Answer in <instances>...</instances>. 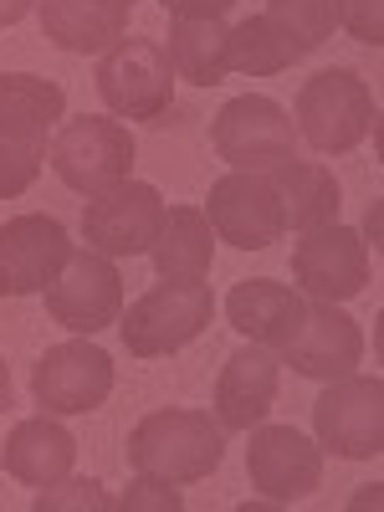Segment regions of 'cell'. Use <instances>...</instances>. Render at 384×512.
I'll return each instance as SVG.
<instances>
[{"label": "cell", "instance_id": "23", "mask_svg": "<svg viewBox=\"0 0 384 512\" xmlns=\"http://www.w3.org/2000/svg\"><path fill=\"white\" fill-rule=\"evenodd\" d=\"M226 36H231V26H221V21H185V16H175L164 52H169V62H175V72L185 82H195V88H216V82L231 72Z\"/></svg>", "mask_w": 384, "mask_h": 512}, {"label": "cell", "instance_id": "21", "mask_svg": "<svg viewBox=\"0 0 384 512\" xmlns=\"http://www.w3.org/2000/svg\"><path fill=\"white\" fill-rule=\"evenodd\" d=\"M272 185H277V200H282V226L292 231H313V226H328L338 221V180L328 175L323 164H303V159H282L277 169H267Z\"/></svg>", "mask_w": 384, "mask_h": 512}, {"label": "cell", "instance_id": "14", "mask_svg": "<svg viewBox=\"0 0 384 512\" xmlns=\"http://www.w3.org/2000/svg\"><path fill=\"white\" fill-rule=\"evenodd\" d=\"M67 231L52 216H16L0 226V297L47 292L67 267Z\"/></svg>", "mask_w": 384, "mask_h": 512}, {"label": "cell", "instance_id": "6", "mask_svg": "<svg viewBox=\"0 0 384 512\" xmlns=\"http://www.w3.org/2000/svg\"><path fill=\"white\" fill-rule=\"evenodd\" d=\"M313 431L318 446L344 456V461H369L384 451V384L369 374H344L333 379L313 405Z\"/></svg>", "mask_w": 384, "mask_h": 512}, {"label": "cell", "instance_id": "17", "mask_svg": "<svg viewBox=\"0 0 384 512\" xmlns=\"http://www.w3.org/2000/svg\"><path fill=\"white\" fill-rule=\"evenodd\" d=\"M277 400V359L272 349L251 344V349H236L216 379V420L226 431H251L262 425L267 410Z\"/></svg>", "mask_w": 384, "mask_h": 512}, {"label": "cell", "instance_id": "3", "mask_svg": "<svg viewBox=\"0 0 384 512\" xmlns=\"http://www.w3.org/2000/svg\"><path fill=\"white\" fill-rule=\"evenodd\" d=\"M98 93L113 118L149 123L175 103V62H169L164 41L154 36H118L98 57Z\"/></svg>", "mask_w": 384, "mask_h": 512}, {"label": "cell", "instance_id": "13", "mask_svg": "<svg viewBox=\"0 0 384 512\" xmlns=\"http://www.w3.org/2000/svg\"><path fill=\"white\" fill-rule=\"evenodd\" d=\"M251 446H246V472L251 487L267 502H303L308 492H318L323 477V446L308 441L292 425H251Z\"/></svg>", "mask_w": 384, "mask_h": 512}, {"label": "cell", "instance_id": "11", "mask_svg": "<svg viewBox=\"0 0 384 512\" xmlns=\"http://www.w3.org/2000/svg\"><path fill=\"white\" fill-rule=\"evenodd\" d=\"M113 390V359L108 349H98L93 338H72V344H57L36 359L31 369V395L41 410L52 415H82L98 410Z\"/></svg>", "mask_w": 384, "mask_h": 512}, {"label": "cell", "instance_id": "8", "mask_svg": "<svg viewBox=\"0 0 384 512\" xmlns=\"http://www.w3.org/2000/svg\"><path fill=\"white\" fill-rule=\"evenodd\" d=\"M210 144L216 154L236 169H277L282 159L297 154V128L287 118L282 103L262 98V93H246V98H231L221 113H216V128H210Z\"/></svg>", "mask_w": 384, "mask_h": 512}, {"label": "cell", "instance_id": "32", "mask_svg": "<svg viewBox=\"0 0 384 512\" xmlns=\"http://www.w3.org/2000/svg\"><path fill=\"white\" fill-rule=\"evenodd\" d=\"M11 405V369H6V359H0V410Z\"/></svg>", "mask_w": 384, "mask_h": 512}, {"label": "cell", "instance_id": "27", "mask_svg": "<svg viewBox=\"0 0 384 512\" xmlns=\"http://www.w3.org/2000/svg\"><path fill=\"white\" fill-rule=\"evenodd\" d=\"M62 507L108 512V507H118V502L108 497V487H103V482H67V487H57V492L41 487V492H36V502H31V512H62Z\"/></svg>", "mask_w": 384, "mask_h": 512}, {"label": "cell", "instance_id": "1", "mask_svg": "<svg viewBox=\"0 0 384 512\" xmlns=\"http://www.w3.org/2000/svg\"><path fill=\"white\" fill-rule=\"evenodd\" d=\"M226 456V425L210 420L205 410H154L128 436V466L139 477H159L169 487L205 482Z\"/></svg>", "mask_w": 384, "mask_h": 512}, {"label": "cell", "instance_id": "28", "mask_svg": "<svg viewBox=\"0 0 384 512\" xmlns=\"http://www.w3.org/2000/svg\"><path fill=\"white\" fill-rule=\"evenodd\" d=\"M118 507H123V512H180L185 497L169 487V482H159V477H139V482L123 487Z\"/></svg>", "mask_w": 384, "mask_h": 512}, {"label": "cell", "instance_id": "2", "mask_svg": "<svg viewBox=\"0 0 384 512\" xmlns=\"http://www.w3.org/2000/svg\"><path fill=\"white\" fill-rule=\"evenodd\" d=\"M210 313H216V297H210L205 277H195V282L159 277V287H149L139 303H128L118 313L123 349L134 359L180 354L185 344H195V338L210 328Z\"/></svg>", "mask_w": 384, "mask_h": 512}, {"label": "cell", "instance_id": "12", "mask_svg": "<svg viewBox=\"0 0 384 512\" xmlns=\"http://www.w3.org/2000/svg\"><path fill=\"white\" fill-rule=\"evenodd\" d=\"M47 313L72 328V333H98V328H113L118 313H123V277L113 267V256H98V251H72L67 267L57 272V282L47 287Z\"/></svg>", "mask_w": 384, "mask_h": 512}, {"label": "cell", "instance_id": "16", "mask_svg": "<svg viewBox=\"0 0 384 512\" xmlns=\"http://www.w3.org/2000/svg\"><path fill=\"white\" fill-rule=\"evenodd\" d=\"M303 292L287 287V282H272V277H251V282H236L231 297H226V318L241 338L262 349H287V338L303 328Z\"/></svg>", "mask_w": 384, "mask_h": 512}, {"label": "cell", "instance_id": "31", "mask_svg": "<svg viewBox=\"0 0 384 512\" xmlns=\"http://www.w3.org/2000/svg\"><path fill=\"white\" fill-rule=\"evenodd\" d=\"M31 6H36V0H0V26H16Z\"/></svg>", "mask_w": 384, "mask_h": 512}, {"label": "cell", "instance_id": "19", "mask_svg": "<svg viewBox=\"0 0 384 512\" xmlns=\"http://www.w3.org/2000/svg\"><path fill=\"white\" fill-rule=\"evenodd\" d=\"M77 461V441L67 425L36 415V420H21L11 441H6V472L26 487H57Z\"/></svg>", "mask_w": 384, "mask_h": 512}, {"label": "cell", "instance_id": "20", "mask_svg": "<svg viewBox=\"0 0 384 512\" xmlns=\"http://www.w3.org/2000/svg\"><path fill=\"white\" fill-rule=\"evenodd\" d=\"M149 262L159 277H175V282H195L210 272L216 262V231H210L205 210L195 205H169L164 221H159V236L149 246Z\"/></svg>", "mask_w": 384, "mask_h": 512}, {"label": "cell", "instance_id": "18", "mask_svg": "<svg viewBox=\"0 0 384 512\" xmlns=\"http://www.w3.org/2000/svg\"><path fill=\"white\" fill-rule=\"evenodd\" d=\"M41 6V31L47 41H57L62 52H108L128 26L134 6H108V0H36Z\"/></svg>", "mask_w": 384, "mask_h": 512}, {"label": "cell", "instance_id": "4", "mask_svg": "<svg viewBox=\"0 0 384 512\" xmlns=\"http://www.w3.org/2000/svg\"><path fill=\"white\" fill-rule=\"evenodd\" d=\"M379 118V103L369 93V82H359L349 67H328L318 77L303 82L297 93V113H292V128L303 134L313 149L323 154H344L354 149Z\"/></svg>", "mask_w": 384, "mask_h": 512}, {"label": "cell", "instance_id": "5", "mask_svg": "<svg viewBox=\"0 0 384 512\" xmlns=\"http://www.w3.org/2000/svg\"><path fill=\"white\" fill-rule=\"evenodd\" d=\"M52 169L67 190L98 195V190L128 180V169H134V134L113 113H82V118L62 123V134L52 144Z\"/></svg>", "mask_w": 384, "mask_h": 512}, {"label": "cell", "instance_id": "24", "mask_svg": "<svg viewBox=\"0 0 384 512\" xmlns=\"http://www.w3.org/2000/svg\"><path fill=\"white\" fill-rule=\"evenodd\" d=\"M226 52H231V72H246V77H272V72H287L292 62H303V47L272 16H246L241 26H231Z\"/></svg>", "mask_w": 384, "mask_h": 512}, {"label": "cell", "instance_id": "30", "mask_svg": "<svg viewBox=\"0 0 384 512\" xmlns=\"http://www.w3.org/2000/svg\"><path fill=\"white\" fill-rule=\"evenodd\" d=\"M236 0H164L169 16H185V21H221Z\"/></svg>", "mask_w": 384, "mask_h": 512}, {"label": "cell", "instance_id": "9", "mask_svg": "<svg viewBox=\"0 0 384 512\" xmlns=\"http://www.w3.org/2000/svg\"><path fill=\"white\" fill-rule=\"evenodd\" d=\"M292 282L313 303H349L369 287V251L349 226H313L292 246Z\"/></svg>", "mask_w": 384, "mask_h": 512}, {"label": "cell", "instance_id": "29", "mask_svg": "<svg viewBox=\"0 0 384 512\" xmlns=\"http://www.w3.org/2000/svg\"><path fill=\"white\" fill-rule=\"evenodd\" d=\"M338 26H349L364 47H379L384 41V16H379V0H344V21Z\"/></svg>", "mask_w": 384, "mask_h": 512}, {"label": "cell", "instance_id": "10", "mask_svg": "<svg viewBox=\"0 0 384 512\" xmlns=\"http://www.w3.org/2000/svg\"><path fill=\"white\" fill-rule=\"evenodd\" d=\"M205 221L216 236H226L236 251H267L282 241V200L277 185L262 169H231L226 180L210 185Z\"/></svg>", "mask_w": 384, "mask_h": 512}, {"label": "cell", "instance_id": "15", "mask_svg": "<svg viewBox=\"0 0 384 512\" xmlns=\"http://www.w3.org/2000/svg\"><path fill=\"white\" fill-rule=\"evenodd\" d=\"M282 359L303 379H323V384L344 379L364 359V333H359V323L349 313H338V303H313L303 313V328L287 338Z\"/></svg>", "mask_w": 384, "mask_h": 512}, {"label": "cell", "instance_id": "7", "mask_svg": "<svg viewBox=\"0 0 384 512\" xmlns=\"http://www.w3.org/2000/svg\"><path fill=\"white\" fill-rule=\"evenodd\" d=\"M164 221V200L154 185L144 180H118L108 190H98L88 205H82V241H88L98 256H144L159 236Z\"/></svg>", "mask_w": 384, "mask_h": 512}, {"label": "cell", "instance_id": "33", "mask_svg": "<svg viewBox=\"0 0 384 512\" xmlns=\"http://www.w3.org/2000/svg\"><path fill=\"white\" fill-rule=\"evenodd\" d=\"M108 6H134V0H108Z\"/></svg>", "mask_w": 384, "mask_h": 512}, {"label": "cell", "instance_id": "22", "mask_svg": "<svg viewBox=\"0 0 384 512\" xmlns=\"http://www.w3.org/2000/svg\"><path fill=\"white\" fill-rule=\"evenodd\" d=\"M62 88L36 72H0V134L47 139L52 123H62Z\"/></svg>", "mask_w": 384, "mask_h": 512}, {"label": "cell", "instance_id": "25", "mask_svg": "<svg viewBox=\"0 0 384 512\" xmlns=\"http://www.w3.org/2000/svg\"><path fill=\"white\" fill-rule=\"evenodd\" d=\"M267 16L308 52H318L323 41L338 31V21H344V0H267Z\"/></svg>", "mask_w": 384, "mask_h": 512}, {"label": "cell", "instance_id": "26", "mask_svg": "<svg viewBox=\"0 0 384 512\" xmlns=\"http://www.w3.org/2000/svg\"><path fill=\"white\" fill-rule=\"evenodd\" d=\"M41 149L47 139H16V134H0V200H16L36 185L41 175Z\"/></svg>", "mask_w": 384, "mask_h": 512}]
</instances>
